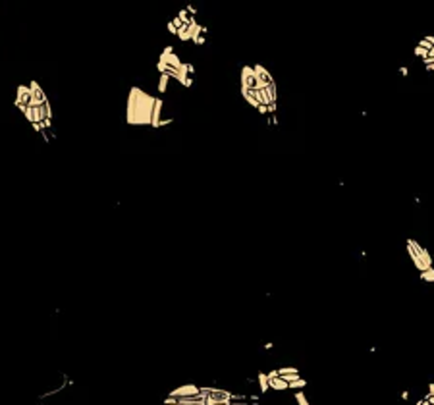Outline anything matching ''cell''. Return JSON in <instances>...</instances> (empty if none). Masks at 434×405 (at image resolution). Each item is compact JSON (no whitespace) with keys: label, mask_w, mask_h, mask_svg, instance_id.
<instances>
[{"label":"cell","mask_w":434,"mask_h":405,"mask_svg":"<svg viewBox=\"0 0 434 405\" xmlns=\"http://www.w3.org/2000/svg\"><path fill=\"white\" fill-rule=\"evenodd\" d=\"M413 53H415V56H419V58H423V60H425V58H427V54H429V51H425L423 47H419V45H417L415 49H413Z\"/></svg>","instance_id":"15"},{"label":"cell","mask_w":434,"mask_h":405,"mask_svg":"<svg viewBox=\"0 0 434 405\" xmlns=\"http://www.w3.org/2000/svg\"><path fill=\"white\" fill-rule=\"evenodd\" d=\"M294 400H295V404H297V405H309V400H307V396H305V392H303V390L295 392Z\"/></svg>","instance_id":"12"},{"label":"cell","mask_w":434,"mask_h":405,"mask_svg":"<svg viewBox=\"0 0 434 405\" xmlns=\"http://www.w3.org/2000/svg\"><path fill=\"white\" fill-rule=\"evenodd\" d=\"M415 405H429V402H427V400H425V398H423V400H419V402H417Z\"/></svg>","instance_id":"18"},{"label":"cell","mask_w":434,"mask_h":405,"mask_svg":"<svg viewBox=\"0 0 434 405\" xmlns=\"http://www.w3.org/2000/svg\"><path fill=\"white\" fill-rule=\"evenodd\" d=\"M399 71H401V75H407L409 71H407V68H399Z\"/></svg>","instance_id":"20"},{"label":"cell","mask_w":434,"mask_h":405,"mask_svg":"<svg viewBox=\"0 0 434 405\" xmlns=\"http://www.w3.org/2000/svg\"><path fill=\"white\" fill-rule=\"evenodd\" d=\"M429 405H431V404H429Z\"/></svg>","instance_id":"22"},{"label":"cell","mask_w":434,"mask_h":405,"mask_svg":"<svg viewBox=\"0 0 434 405\" xmlns=\"http://www.w3.org/2000/svg\"><path fill=\"white\" fill-rule=\"evenodd\" d=\"M417 45H419V47H423L425 51H431V49L434 47V37H431V35H429V37H423V39H421V41H419Z\"/></svg>","instance_id":"11"},{"label":"cell","mask_w":434,"mask_h":405,"mask_svg":"<svg viewBox=\"0 0 434 405\" xmlns=\"http://www.w3.org/2000/svg\"><path fill=\"white\" fill-rule=\"evenodd\" d=\"M427 70H429V71H434V62H433V64H429V66H427Z\"/></svg>","instance_id":"21"},{"label":"cell","mask_w":434,"mask_h":405,"mask_svg":"<svg viewBox=\"0 0 434 405\" xmlns=\"http://www.w3.org/2000/svg\"><path fill=\"white\" fill-rule=\"evenodd\" d=\"M429 394H433V396H434V382H431V384H429Z\"/></svg>","instance_id":"19"},{"label":"cell","mask_w":434,"mask_h":405,"mask_svg":"<svg viewBox=\"0 0 434 405\" xmlns=\"http://www.w3.org/2000/svg\"><path fill=\"white\" fill-rule=\"evenodd\" d=\"M242 87L257 89V77H255L253 66H243L242 68Z\"/></svg>","instance_id":"6"},{"label":"cell","mask_w":434,"mask_h":405,"mask_svg":"<svg viewBox=\"0 0 434 405\" xmlns=\"http://www.w3.org/2000/svg\"><path fill=\"white\" fill-rule=\"evenodd\" d=\"M257 112H259V114H262V116H270V110H268V106H264V105L257 106Z\"/></svg>","instance_id":"17"},{"label":"cell","mask_w":434,"mask_h":405,"mask_svg":"<svg viewBox=\"0 0 434 405\" xmlns=\"http://www.w3.org/2000/svg\"><path fill=\"white\" fill-rule=\"evenodd\" d=\"M407 255L411 257V261H413V264H415V268L419 272H423V270H427V268H433V257H431V253L421 245V243H417L415 239H407Z\"/></svg>","instance_id":"3"},{"label":"cell","mask_w":434,"mask_h":405,"mask_svg":"<svg viewBox=\"0 0 434 405\" xmlns=\"http://www.w3.org/2000/svg\"><path fill=\"white\" fill-rule=\"evenodd\" d=\"M423 62H425L427 66H429V64H433V62H434V47H433V49H431V51H429V54H427V58H425Z\"/></svg>","instance_id":"16"},{"label":"cell","mask_w":434,"mask_h":405,"mask_svg":"<svg viewBox=\"0 0 434 405\" xmlns=\"http://www.w3.org/2000/svg\"><path fill=\"white\" fill-rule=\"evenodd\" d=\"M419 276H421V280H423V282H431V284H433L434 282V268H427V270H423Z\"/></svg>","instance_id":"13"},{"label":"cell","mask_w":434,"mask_h":405,"mask_svg":"<svg viewBox=\"0 0 434 405\" xmlns=\"http://www.w3.org/2000/svg\"><path fill=\"white\" fill-rule=\"evenodd\" d=\"M201 394V388L195 384H186V386L174 388L170 392V398H195Z\"/></svg>","instance_id":"4"},{"label":"cell","mask_w":434,"mask_h":405,"mask_svg":"<svg viewBox=\"0 0 434 405\" xmlns=\"http://www.w3.org/2000/svg\"><path fill=\"white\" fill-rule=\"evenodd\" d=\"M266 376H268V388H270V390H274V392H286V390H290V384H288L284 378L278 376L276 369L266 372Z\"/></svg>","instance_id":"5"},{"label":"cell","mask_w":434,"mask_h":405,"mask_svg":"<svg viewBox=\"0 0 434 405\" xmlns=\"http://www.w3.org/2000/svg\"><path fill=\"white\" fill-rule=\"evenodd\" d=\"M242 95H243V99L247 101V105H249V106H253V108H257V106H259V101H257V89L242 87Z\"/></svg>","instance_id":"7"},{"label":"cell","mask_w":434,"mask_h":405,"mask_svg":"<svg viewBox=\"0 0 434 405\" xmlns=\"http://www.w3.org/2000/svg\"><path fill=\"white\" fill-rule=\"evenodd\" d=\"M155 103L156 97L147 93L145 89L133 85L127 93L125 114H124L125 123H129V125H151L153 123Z\"/></svg>","instance_id":"2"},{"label":"cell","mask_w":434,"mask_h":405,"mask_svg":"<svg viewBox=\"0 0 434 405\" xmlns=\"http://www.w3.org/2000/svg\"><path fill=\"white\" fill-rule=\"evenodd\" d=\"M305 386H307V380L301 378V376H297V378H294V380L290 382V390H294V392H299V390H303Z\"/></svg>","instance_id":"9"},{"label":"cell","mask_w":434,"mask_h":405,"mask_svg":"<svg viewBox=\"0 0 434 405\" xmlns=\"http://www.w3.org/2000/svg\"><path fill=\"white\" fill-rule=\"evenodd\" d=\"M278 376H282V378H286V376H299V370L295 369V367H282V369H276Z\"/></svg>","instance_id":"8"},{"label":"cell","mask_w":434,"mask_h":405,"mask_svg":"<svg viewBox=\"0 0 434 405\" xmlns=\"http://www.w3.org/2000/svg\"><path fill=\"white\" fill-rule=\"evenodd\" d=\"M168 83H170V77H168V75H160V81H158V91H160V93H166Z\"/></svg>","instance_id":"14"},{"label":"cell","mask_w":434,"mask_h":405,"mask_svg":"<svg viewBox=\"0 0 434 405\" xmlns=\"http://www.w3.org/2000/svg\"><path fill=\"white\" fill-rule=\"evenodd\" d=\"M14 106L23 114V118L31 123L35 131L45 133L52 129V106L43 85L33 79L27 85H17Z\"/></svg>","instance_id":"1"},{"label":"cell","mask_w":434,"mask_h":405,"mask_svg":"<svg viewBox=\"0 0 434 405\" xmlns=\"http://www.w3.org/2000/svg\"><path fill=\"white\" fill-rule=\"evenodd\" d=\"M257 378H259V388L262 390V394H266L270 388H268V376H266V372H262L260 370L259 374H257Z\"/></svg>","instance_id":"10"}]
</instances>
